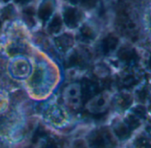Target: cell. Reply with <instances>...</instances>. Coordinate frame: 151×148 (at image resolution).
<instances>
[{
	"mask_svg": "<svg viewBox=\"0 0 151 148\" xmlns=\"http://www.w3.org/2000/svg\"><path fill=\"white\" fill-rule=\"evenodd\" d=\"M132 144H133V148H151V135L139 130L133 140L132 139Z\"/></svg>",
	"mask_w": 151,
	"mask_h": 148,
	"instance_id": "cell-1",
	"label": "cell"
}]
</instances>
